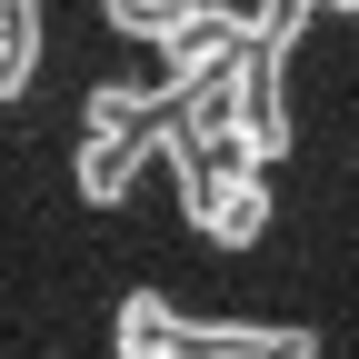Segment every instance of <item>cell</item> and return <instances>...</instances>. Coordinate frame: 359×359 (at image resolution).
<instances>
[{"mask_svg": "<svg viewBox=\"0 0 359 359\" xmlns=\"http://www.w3.org/2000/svg\"><path fill=\"white\" fill-rule=\"evenodd\" d=\"M180 219L219 250H250L269 230V170L250 160H180Z\"/></svg>", "mask_w": 359, "mask_h": 359, "instance_id": "obj_1", "label": "cell"}, {"mask_svg": "<svg viewBox=\"0 0 359 359\" xmlns=\"http://www.w3.org/2000/svg\"><path fill=\"white\" fill-rule=\"evenodd\" d=\"M150 150H160V110H150V120H130V130H90V140H80V200H90V210L130 200V180H140Z\"/></svg>", "mask_w": 359, "mask_h": 359, "instance_id": "obj_2", "label": "cell"}, {"mask_svg": "<svg viewBox=\"0 0 359 359\" xmlns=\"http://www.w3.org/2000/svg\"><path fill=\"white\" fill-rule=\"evenodd\" d=\"M120 359H190V320L160 290H130L120 299Z\"/></svg>", "mask_w": 359, "mask_h": 359, "instance_id": "obj_3", "label": "cell"}, {"mask_svg": "<svg viewBox=\"0 0 359 359\" xmlns=\"http://www.w3.org/2000/svg\"><path fill=\"white\" fill-rule=\"evenodd\" d=\"M100 11H110L120 40H180V30L200 20V0H100Z\"/></svg>", "mask_w": 359, "mask_h": 359, "instance_id": "obj_4", "label": "cell"}, {"mask_svg": "<svg viewBox=\"0 0 359 359\" xmlns=\"http://www.w3.org/2000/svg\"><path fill=\"white\" fill-rule=\"evenodd\" d=\"M30 70H40V11L0 20V100H11V90H30Z\"/></svg>", "mask_w": 359, "mask_h": 359, "instance_id": "obj_5", "label": "cell"}, {"mask_svg": "<svg viewBox=\"0 0 359 359\" xmlns=\"http://www.w3.org/2000/svg\"><path fill=\"white\" fill-rule=\"evenodd\" d=\"M150 110H160V90H140V80H100V90H90V130H130Z\"/></svg>", "mask_w": 359, "mask_h": 359, "instance_id": "obj_6", "label": "cell"}, {"mask_svg": "<svg viewBox=\"0 0 359 359\" xmlns=\"http://www.w3.org/2000/svg\"><path fill=\"white\" fill-rule=\"evenodd\" d=\"M20 11H40V0H0V20H20Z\"/></svg>", "mask_w": 359, "mask_h": 359, "instance_id": "obj_7", "label": "cell"}, {"mask_svg": "<svg viewBox=\"0 0 359 359\" xmlns=\"http://www.w3.org/2000/svg\"><path fill=\"white\" fill-rule=\"evenodd\" d=\"M280 359H320V349H280Z\"/></svg>", "mask_w": 359, "mask_h": 359, "instance_id": "obj_8", "label": "cell"}]
</instances>
